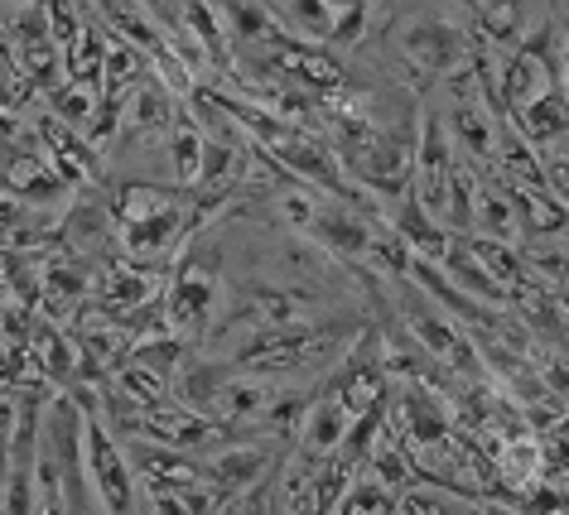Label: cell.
I'll return each mask as SVG.
<instances>
[{
	"instance_id": "cell-5",
	"label": "cell",
	"mask_w": 569,
	"mask_h": 515,
	"mask_svg": "<svg viewBox=\"0 0 569 515\" xmlns=\"http://www.w3.org/2000/svg\"><path fill=\"white\" fill-rule=\"evenodd\" d=\"M445 131H449V145L453 154H468V160H492L502 135H497V117L488 111L482 97H453L449 117H445Z\"/></svg>"
},
{
	"instance_id": "cell-7",
	"label": "cell",
	"mask_w": 569,
	"mask_h": 515,
	"mask_svg": "<svg viewBox=\"0 0 569 515\" xmlns=\"http://www.w3.org/2000/svg\"><path fill=\"white\" fill-rule=\"evenodd\" d=\"M208 477H212V486L218 492H251L256 482L270 472V453L266 448H222V453H212V463L203 467Z\"/></svg>"
},
{
	"instance_id": "cell-6",
	"label": "cell",
	"mask_w": 569,
	"mask_h": 515,
	"mask_svg": "<svg viewBox=\"0 0 569 515\" xmlns=\"http://www.w3.org/2000/svg\"><path fill=\"white\" fill-rule=\"evenodd\" d=\"M517 125H521V140L536 150H550V145H565L569 140V97L560 88L540 92L536 102H526L517 111Z\"/></svg>"
},
{
	"instance_id": "cell-9",
	"label": "cell",
	"mask_w": 569,
	"mask_h": 515,
	"mask_svg": "<svg viewBox=\"0 0 569 515\" xmlns=\"http://www.w3.org/2000/svg\"><path fill=\"white\" fill-rule=\"evenodd\" d=\"M473 226H482L488 241H511L517 232V208H511V193H497L488 183L473 189Z\"/></svg>"
},
{
	"instance_id": "cell-1",
	"label": "cell",
	"mask_w": 569,
	"mask_h": 515,
	"mask_svg": "<svg viewBox=\"0 0 569 515\" xmlns=\"http://www.w3.org/2000/svg\"><path fill=\"white\" fill-rule=\"evenodd\" d=\"M222 304H227L222 251H218V241L198 236L193 246L183 251L174 280H169V290H164V333H174L183 342L208 337Z\"/></svg>"
},
{
	"instance_id": "cell-3",
	"label": "cell",
	"mask_w": 569,
	"mask_h": 515,
	"mask_svg": "<svg viewBox=\"0 0 569 515\" xmlns=\"http://www.w3.org/2000/svg\"><path fill=\"white\" fill-rule=\"evenodd\" d=\"M82 463H88V477H92L97 492H102L111 515H121L131 506V463H126L117 438H111L97 420H82Z\"/></svg>"
},
{
	"instance_id": "cell-2",
	"label": "cell",
	"mask_w": 569,
	"mask_h": 515,
	"mask_svg": "<svg viewBox=\"0 0 569 515\" xmlns=\"http://www.w3.org/2000/svg\"><path fill=\"white\" fill-rule=\"evenodd\" d=\"M391 44L406 59L410 73H416V78H435V82H445V78L459 73V68L473 63V39H468L459 24H449L439 16L401 24V34H396Z\"/></svg>"
},
{
	"instance_id": "cell-12",
	"label": "cell",
	"mask_w": 569,
	"mask_h": 515,
	"mask_svg": "<svg viewBox=\"0 0 569 515\" xmlns=\"http://www.w3.org/2000/svg\"><path fill=\"white\" fill-rule=\"evenodd\" d=\"M362 30H367V0H352V6L333 10V30H329L333 44H358Z\"/></svg>"
},
{
	"instance_id": "cell-11",
	"label": "cell",
	"mask_w": 569,
	"mask_h": 515,
	"mask_svg": "<svg viewBox=\"0 0 569 515\" xmlns=\"http://www.w3.org/2000/svg\"><path fill=\"white\" fill-rule=\"evenodd\" d=\"M284 20L305 39H329V30H333V10L323 6V0H284Z\"/></svg>"
},
{
	"instance_id": "cell-4",
	"label": "cell",
	"mask_w": 569,
	"mask_h": 515,
	"mask_svg": "<svg viewBox=\"0 0 569 515\" xmlns=\"http://www.w3.org/2000/svg\"><path fill=\"white\" fill-rule=\"evenodd\" d=\"M352 414L343 405V395L329 391V385H319L315 400H309V410H305V420H300V453L305 457H333L338 448H343V438H348V428H352Z\"/></svg>"
},
{
	"instance_id": "cell-8",
	"label": "cell",
	"mask_w": 569,
	"mask_h": 515,
	"mask_svg": "<svg viewBox=\"0 0 569 515\" xmlns=\"http://www.w3.org/2000/svg\"><path fill=\"white\" fill-rule=\"evenodd\" d=\"M203 150H208V135L198 131L193 121L174 117V125L164 131V154H169V169H174V183H179V189H193V183H198V169H203Z\"/></svg>"
},
{
	"instance_id": "cell-10",
	"label": "cell",
	"mask_w": 569,
	"mask_h": 515,
	"mask_svg": "<svg viewBox=\"0 0 569 515\" xmlns=\"http://www.w3.org/2000/svg\"><path fill=\"white\" fill-rule=\"evenodd\" d=\"M338 515H396V492H387L381 482H352L338 501Z\"/></svg>"
}]
</instances>
